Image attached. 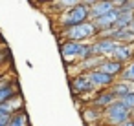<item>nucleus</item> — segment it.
<instances>
[{
  "label": "nucleus",
  "mask_w": 134,
  "mask_h": 126,
  "mask_svg": "<svg viewBox=\"0 0 134 126\" xmlns=\"http://www.w3.org/2000/svg\"><path fill=\"white\" fill-rule=\"evenodd\" d=\"M94 35H97V29L94 26L92 20H86L79 26H72V28H66L64 29V37H66V42H79L81 40H86V39H92Z\"/></svg>",
  "instance_id": "1"
},
{
  "label": "nucleus",
  "mask_w": 134,
  "mask_h": 126,
  "mask_svg": "<svg viewBox=\"0 0 134 126\" xmlns=\"http://www.w3.org/2000/svg\"><path fill=\"white\" fill-rule=\"evenodd\" d=\"M110 93L116 97V100H119L123 95H127V93H129V88H127V84H125V82H121V84H116V86L110 90Z\"/></svg>",
  "instance_id": "13"
},
{
  "label": "nucleus",
  "mask_w": 134,
  "mask_h": 126,
  "mask_svg": "<svg viewBox=\"0 0 134 126\" xmlns=\"http://www.w3.org/2000/svg\"><path fill=\"white\" fill-rule=\"evenodd\" d=\"M86 20H88V8H86L83 2H79L77 6H74V8H70L68 11H64V13L61 15V18H59V22L63 24V28L79 26V24H83V22H86Z\"/></svg>",
  "instance_id": "2"
},
{
  "label": "nucleus",
  "mask_w": 134,
  "mask_h": 126,
  "mask_svg": "<svg viewBox=\"0 0 134 126\" xmlns=\"http://www.w3.org/2000/svg\"><path fill=\"white\" fill-rule=\"evenodd\" d=\"M61 53L64 59H88L90 57V46L79 44V42H64L61 46Z\"/></svg>",
  "instance_id": "4"
},
{
  "label": "nucleus",
  "mask_w": 134,
  "mask_h": 126,
  "mask_svg": "<svg viewBox=\"0 0 134 126\" xmlns=\"http://www.w3.org/2000/svg\"><path fill=\"white\" fill-rule=\"evenodd\" d=\"M101 115H103V111H99L97 108H86V110L83 111V117H85V121H86V122L96 121V119H99Z\"/></svg>",
  "instance_id": "14"
},
{
  "label": "nucleus",
  "mask_w": 134,
  "mask_h": 126,
  "mask_svg": "<svg viewBox=\"0 0 134 126\" xmlns=\"http://www.w3.org/2000/svg\"><path fill=\"white\" fill-rule=\"evenodd\" d=\"M9 122V117H0V126H8Z\"/></svg>",
  "instance_id": "20"
},
{
  "label": "nucleus",
  "mask_w": 134,
  "mask_h": 126,
  "mask_svg": "<svg viewBox=\"0 0 134 126\" xmlns=\"http://www.w3.org/2000/svg\"><path fill=\"white\" fill-rule=\"evenodd\" d=\"M15 91H13V86L11 84H4V86H0V104H4L8 102L9 99H13Z\"/></svg>",
  "instance_id": "12"
},
{
  "label": "nucleus",
  "mask_w": 134,
  "mask_h": 126,
  "mask_svg": "<svg viewBox=\"0 0 134 126\" xmlns=\"http://www.w3.org/2000/svg\"><path fill=\"white\" fill-rule=\"evenodd\" d=\"M121 77H123L125 80H130V82H134V62H132V64H129V66L123 70Z\"/></svg>",
  "instance_id": "18"
},
{
  "label": "nucleus",
  "mask_w": 134,
  "mask_h": 126,
  "mask_svg": "<svg viewBox=\"0 0 134 126\" xmlns=\"http://www.w3.org/2000/svg\"><path fill=\"white\" fill-rule=\"evenodd\" d=\"M97 71H101V73H105L108 77H114V75H118L121 71V62H118V60H103L99 64Z\"/></svg>",
  "instance_id": "8"
},
{
  "label": "nucleus",
  "mask_w": 134,
  "mask_h": 126,
  "mask_svg": "<svg viewBox=\"0 0 134 126\" xmlns=\"http://www.w3.org/2000/svg\"><path fill=\"white\" fill-rule=\"evenodd\" d=\"M101 62H103V57H88V59L83 60V68H85V70H90V68H94V66L99 68Z\"/></svg>",
  "instance_id": "16"
},
{
  "label": "nucleus",
  "mask_w": 134,
  "mask_h": 126,
  "mask_svg": "<svg viewBox=\"0 0 134 126\" xmlns=\"http://www.w3.org/2000/svg\"><path fill=\"white\" fill-rule=\"evenodd\" d=\"M8 126H26V113H17V115L9 117Z\"/></svg>",
  "instance_id": "15"
},
{
  "label": "nucleus",
  "mask_w": 134,
  "mask_h": 126,
  "mask_svg": "<svg viewBox=\"0 0 134 126\" xmlns=\"http://www.w3.org/2000/svg\"><path fill=\"white\" fill-rule=\"evenodd\" d=\"M119 102H121V104L130 111V110L134 108V91H129L127 95H123V97L119 99Z\"/></svg>",
  "instance_id": "17"
},
{
  "label": "nucleus",
  "mask_w": 134,
  "mask_h": 126,
  "mask_svg": "<svg viewBox=\"0 0 134 126\" xmlns=\"http://www.w3.org/2000/svg\"><path fill=\"white\" fill-rule=\"evenodd\" d=\"M112 9H114L112 2H94V6L88 9V18H92V22H94V20H97L99 17L107 15Z\"/></svg>",
  "instance_id": "7"
},
{
  "label": "nucleus",
  "mask_w": 134,
  "mask_h": 126,
  "mask_svg": "<svg viewBox=\"0 0 134 126\" xmlns=\"http://www.w3.org/2000/svg\"><path fill=\"white\" fill-rule=\"evenodd\" d=\"M116 100V97L110 93V91H103V93H99L96 99H94V106H101V108H107V106H110L112 102Z\"/></svg>",
  "instance_id": "11"
},
{
  "label": "nucleus",
  "mask_w": 134,
  "mask_h": 126,
  "mask_svg": "<svg viewBox=\"0 0 134 126\" xmlns=\"http://www.w3.org/2000/svg\"><path fill=\"white\" fill-rule=\"evenodd\" d=\"M130 113H132V115H134V108H132V110H130Z\"/></svg>",
  "instance_id": "22"
},
{
  "label": "nucleus",
  "mask_w": 134,
  "mask_h": 126,
  "mask_svg": "<svg viewBox=\"0 0 134 126\" xmlns=\"http://www.w3.org/2000/svg\"><path fill=\"white\" fill-rule=\"evenodd\" d=\"M127 29H129V31H130V33H132V35H134V20H132V22H130V26H129V28H127Z\"/></svg>",
  "instance_id": "21"
},
{
  "label": "nucleus",
  "mask_w": 134,
  "mask_h": 126,
  "mask_svg": "<svg viewBox=\"0 0 134 126\" xmlns=\"http://www.w3.org/2000/svg\"><path fill=\"white\" fill-rule=\"evenodd\" d=\"M72 90H74V93H85V91H90L94 88L90 86L86 75H79V77L72 79Z\"/></svg>",
  "instance_id": "9"
},
{
  "label": "nucleus",
  "mask_w": 134,
  "mask_h": 126,
  "mask_svg": "<svg viewBox=\"0 0 134 126\" xmlns=\"http://www.w3.org/2000/svg\"><path fill=\"white\" fill-rule=\"evenodd\" d=\"M86 79H88V82H90L92 88H105V86H110L112 80H114V77H108V75H105V73H101L97 70L90 71L86 75Z\"/></svg>",
  "instance_id": "6"
},
{
  "label": "nucleus",
  "mask_w": 134,
  "mask_h": 126,
  "mask_svg": "<svg viewBox=\"0 0 134 126\" xmlns=\"http://www.w3.org/2000/svg\"><path fill=\"white\" fill-rule=\"evenodd\" d=\"M118 126H134V119H127L125 122H121V124H118Z\"/></svg>",
  "instance_id": "19"
},
{
  "label": "nucleus",
  "mask_w": 134,
  "mask_h": 126,
  "mask_svg": "<svg viewBox=\"0 0 134 126\" xmlns=\"http://www.w3.org/2000/svg\"><path fill=\"white\" fill-rule=\"evenodd\" d=\"M103 117H105L110 124L118 126V124L125 122L127 119H130V111H129V110H127V108H125L119 100H114L110 106H107V108H105Z\"/></svg>",
  "instance_id": "3"
},
{
  "label": "nucleus",
  "mask_w": 134,
  "mask_h": 126,
  "mask_svg": "<svg viewBox=\"0 0 134 126\" xmlns=\"http://www.w3.org/2000/svg\"><path fill=\"white\" fill-rule=\"evenodd\" d=\"M112 60H118V62H125V60H129L130 57H132V49L129 48V46H121V44H118L116 46V49L112 51Z\"/></svg>",
  "instance_id": "10"
},
{
  "label": "nucleus",
  "mask_w": 134,
  "mask_h": 126,
  "mask_svg": "<svg viewBox=\"0 0 134 126\" xmlns=\"http://www.w3.org/2000/svg\"><path fill=\"white\" fill-rule=\"evenodd\" d=\"M116 42L108 40V39H99L97 42H94L90 46V57H103V55H108L116 49Z\"/></svg>",
  "instance_id": "5"
}]
</instances>
